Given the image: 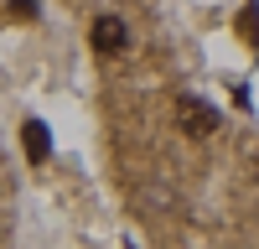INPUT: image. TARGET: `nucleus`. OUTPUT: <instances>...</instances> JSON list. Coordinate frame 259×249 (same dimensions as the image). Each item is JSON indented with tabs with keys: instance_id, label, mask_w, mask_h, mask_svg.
I'll return each mask as SVG.
<instances>
[{
	"instance_id": "1",
	"label": "nucleus",
	"mask_w": 259,
	"mask_h": 249,
	"mask_svg": "<svg viewBox=\"0 0 259 249\" xmlns=\"http://www.w3.org/2000/svg\"><path fill=\"white\" fill-rule=\"evenodd\" d=\"M177 124H182V130L187 135H212V130H218V109H212V104H202L197 94H182L177 99Z\"/></svg>"
},
{
	"instance_id": "2",
	"label": "nucleus",
	"mask_w": 259,
	"mask_h": 249,
	"mask_svg": "<svg viewBox=\"0 0 259 249\" xmlns=\"http://www.w3.org/2000/svg\"><path fill=\"white\" fill-rule=\"evenodd\" d=\"M124 42H130V31H124V21H119V16H99V21H94V47H99L104 57L124 52Z\"/></svg>"
},
{
	"instance_id": "3",
	"label": "nucleus",
	"mask_w": 259,
	"mask_h": 249,
	"mask_svg": "<svg viewBox=\"0 0 259 249\" xmlns=\"http://www.w3.org/2000/svg\"><path fill=\"white\" fill-rule=\"evenodd\" d=\"M21 145H26V161H47L52 156V135H47V124H41V119H26V124H21Z\"/></svg>"
},
{
	"instance_id": "4",
	"label": "nucleus",
	"mask_w": 259,
	"mask_h": 249,
	"mask_svg": "<svg viewBox=\"0 0 259 249\" xmlns=\"http://www.w3.org/2000/svg\"><path fill=\"white\" fill-rule=\"evenodd\" d=\"M239 36L249 42V47H259V6H254V0L239 11Z\"/></svg>"
},
{
	"instance_id": "5",
	"label": "nucleus",
	"mask_w": 259,
	"mask_h": 249,
	"mask_svg": "<svg viewBox=\"0 0 259 249\" xmlns=\"http://www.w3.org/2000/svg\"><path fill=\"white\" fill-rule=\"evenodd\" d=\"M11 16H16V21H31V16H36V0H11Z\"/></svg>"
},
{
	"instance_id": "6",
	"label": "nucleus",
	"mask_w": 259,
	"mask_h": 249,
	"mask_svg": "<svg viewBox=\"0 0 259 249\" xmlns=\"http://www.w3.org/2000/svg\"><path fill=\"white\" fill-rule=\"evenodd\" d=\"M130 249H135V244H130Z\"/></svg>"
}]
</instances>
